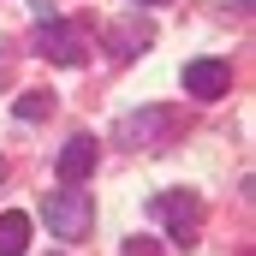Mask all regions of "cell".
Instances as JSON below:
<instances>
[{
	"instance_id": "6da1fadb",
	"label": "cell",
	"mask_w": 256,
	"mask_h": 256,
	"mask_svg": "<svg viewBox=\"0 0 256 256\" xmlns=\"http://www.w3.org/2000/svg\"><path fill=\"white\" fill-rule=\"evenodd\" d=\"M149 220H155L179 250H191L196 238H202V196H191V191H161V196H149Z\"/></svg>"
},
{
	"instance_id": "7a4b0ae2",
	"label": "cell",
	"mask_w": 256,
	"mask_h": 256,
	"mask_svg": "<svg viewBox=\"0 0 256 256\" xmlns=\"http://www.w3.org/2000/svg\"><path fill=\"white\" fill-rule=\"evenodd\" d=\"M42 220H48V232H60L66 244H78V238H90V226H96V202L84 185H60V191L42 196Z\"/></svg>"
},
{
	"instance_id": "3957f363",
	"label": "cell",
	"mask_w": 256,
	"mask_h": 256,
	"mask_svg": "<svg viewBox=\"0 0 256 256\" xmlns=\"http://www.w3.org/2000/svg\"><path fill=\"white\" fill-rule=\"evenodd\" d=\"M42 60L54 66H84L90 60V24H66V18H36V42Z\"/></svg>"
},
{
	"instance_id": "277c9868",
	"label": "cell",
	"mask_w": 256,
	"mask_h": 256,
	"mask_svg": "<svg viewBox=\"0 0 256 256\" xmlns=\"http://www.w3.org/2000/svg\"><path fill=\"white\" fill-rule=\"evenodd\" d=\"M173 131H179V108H137L114 126V137H120V149H155Z\"/></svg>"
},
{
	"instance_id": "5b68a950",
	"label": "cell",
	"mask_w": 256,
	"mask_h": 256,
	"mask_svg": "<svg viewBox=\"0 0 256 256\" xmlns=\"http://www.w3.org/2000/svg\"><path fill=\"white\" fill-rule=\"evenodd\" d=\"M185 90H191L196 102H220L232 90V66L226 60H191L185 66Z\"/></svg>"
},
{
	"instance_id": "8992f818",
	"label": "cell",
	"mask_w": 256,
	"mask_h": 256,
	"mask_svg": "<svg viewBox=\"0 0 256 256\" xmlns=\"http://www.w3.org/2000/svg\"><path fill=\"white\" fill-rule=\"evenodd\" d=\"M96 161H102V143H96L90 131H78V137L60 149V179L66 185H84V179L96 173Z\"/></svg>"
},
{
	"instance_id": "52a82bcc",
	"label": "cell",
	"mask_w": 256,
	"mask_h": 256,
	"mask_svg": "<svg viewBox=\"0 0 256 256\" xmlns=\"http://www.w3.org/2000/svg\"><path fill=\"white\" fill-rule=\"evenodd\" d=\"M149 42H155V30L137 24V18H114V24H108V54H114V60H137V54H149Z\"/></svg>"
},
{
	"instance_id": "ba28073f",
	"label": "cell",
	"mask_w": 256,
	"mask_h": 256,
	"mask_svg": "<svg viewBox=\"0 0 256 256\" xmlns=\"http://www.w3.org/2000/svg\"><path fill=\"white\" fill-rule=\"evenodd\" d=\"M30 250V220L24 214H0V256H24Z\"/></svg>"
},
{
	"instance_id": "9c48e42d",
	"label": "cell",
	"mask_w": 256,
	"mask_h": 256,
	"mask_svg": "<svg viewBox=\"0 0 256 256\" xmlns=\"http://www.w3.org/2000/svg\"><path fill=\"white\" fill-rule=\"evenodd\" d=\"M54 114V96H24L18 102V120H48Z\"/></svg>"
},
{
	"instance_id": "30bf717a",
	"label": "cell",
	"mask_w": 256,
	"mask_h": 256,
	"mask_svg": "<svg viewBox=\"0 0 256 256\" xmlns=\"http://www.w3.org/2000/svg\"><path fill=\"white\" fill-rule=\"evenodd\" d=\"M131 6H167V0H131Z\"/></svg>"
},
{
	"instance_id": "8fae6325",
	"label": "cell",
	"mask_w": 256,
	"mask_h": 256,
	"mask_svg": "<svg viewBox=\"0 0 256 256\" xmlns=\"http://www.w3.org/2000/svg\"><path fill=\"white\" fill-rule=\"evenodd\" d=\"M0 179H6V161H0Z\"/></svg>"
}]
</instances>
